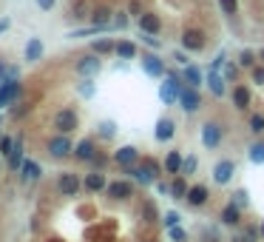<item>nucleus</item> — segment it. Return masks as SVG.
Segmentation results:
<instances>
[{
	"label": "nucleus",
	"mask_w": 264,
	"mask_h": 242,
	"mask_svg": "<svg viewBox=\"0 0 264 242\" xmlns=\"http://www.w3.org/2000/svg\"><path fill=\"white\" fill-rule=\"evenodd\" d=\"M182 86H185L182 75H176V71H168V75H165V83L159 86V100L165 103V106H176Z\"/></svg>",
	"instance_id": "nucleus-1"
},
{
	"label": "nucleus",
	"mask_w": 264,
	"mask_h": 242,
	"mask_svg": "<svg viewBox=\"0 0 264 242\" xmlns=\"http://www.w3.org/2000/svg\"><path fill=\"white\" fill-rule=\"evenodd\" d=\"M199 137H202V145L205 148H219L221 140H225V128H221L219 120H205L202 123V131H199Z\"/></svg>",
	"instance_id": "nucleus-2"
},
{
	"label": "nucleus",
	"mask_w": 264,
	"mask_h": 242,
	"mask_svg": "<svg viewBox=\"0 0 264 242\" xmlns=\"http://www.w3.org/2000/svg\"><path fill=\"white\" fill-rule=\"evenodd\" d=\"M179 108L185 114H196L202 108V91L193 86H182V91H179Z\"/></svg>",
	"instance_id": "nucleus-3"
},
{
	"label": "nucleus",
	"mask_w": 264,
	"mask_h": 242,
	"mask_svg": "<svg viewBox=\"0 0 264 242\" xmlns=\"http://www.w3.org/2000/svg\"><path fill=\"white\" fill-rule=\"evenodd\" d=\"M142 71H145L148 77H165L168 68H165V60H162L156 51H142Z\"/></svg>",
	"instance_id": "nucleus-4"
},
{
	"label": "nucleus",
	"mask_w": 264,
	"mask_h": 242,
	"mask_svg": "<svg viewBox=\"0 0 264 242\" xmlns=\"http://www.w3.org/2000/svg\"><path fill=\"white\" fill-rule=\"evenodd\" d=\"M210 174H213L216 185H230V182H233V177H236V162L230 160V157H225V160H219L213 165V171H210Z\"/></svg>",
	"instance_id": "nucleus-5"
},
{
	"label": "nucleus",
	"mask_w": 264,
	"mask_h": 242,
	"mask_svg": "<svg viewBox=\"0 0 264 242\" xmlns=\"http://www.w3.org/2000/svg\"><path fill=\"white\" fill-rule=\"evenodd\" d=\"M208 40H205V31L202 29H185L182 31V49L196 54V51H205Z\"/></svg>",
	"instance_id": "nucleus-6"
},
{
	"label": "nucleus",
	"mask_w": 264,
	"mask_h": 242,
	"mask_svg": "<svg viewBox=\"0 0 264 242\" xmlns=\"http://www.w3.org/2000/svg\"><path fill=\"white\" fill-rule=\"evenodd\" d=\"M77 125H80V117H77L74 108H63V111L54 114V128L60 131V134H71Z\"/></svg>",
	"instance_id": "nucleus-7"
},
{
	"label": "nucleus",
	"mask_w": 264,
	"mask_h": 242,
	"mask_svg": "<svg viewBox=\"0 0 264 242\" xmlns=\"http://www.w3.org/2000/svg\"><path fill=\"white\" fill-rule=\"evenodd\" d=\"M185 202L191 205V208H205V205L210 202V188L205 185V182H193V185L188 188V197H185Z\"/></svg>",
	"instance_id": "nucleus-8"
},
{
	"label": "nucleus",
	"mask_w": 264,
	"mask_h": 242,
	"mask_svg": "<svg viewBox=\"0 0 264 242\" xmlns=\"http://www.w3.org/2000/svg\"><path fill=\"white\" fill-rule=\"evenodd\" d=\"M49 154L57 157V160H66V157L74 154V145H71V140H68V134L51 137V140H49Z\"/></svg>",
	"instance_id": "nucleus-9"
},
{
	"label": "nucleus",
	"mask_w": 264,
	"mask_h": 242,
	"mask_svg": "<svg viewBox=\"0 0 264 242\" xmlns=\"http://www.w3.org/2000/svg\"><path fill=\"white\" fill-rule=\"evenodd\" d=\"M205 86L210 88V94H213L216 100L228 94V80H225V75H221V71H213V68L205 71Z\"/></svg>",
	"instance_id": "nucleus-10"
},
{
	"label": "nucleus",
	"mask_w": 264,
	"mask_h": 242,
	"mask_svg": "<svg viewBox=\"0 0 264 242\" xmlns=\"http://www.w3.org/2000/svg\"><path fill=\"white\" fill-rule=\"evenodd\" d=\"M99 71H103V60H99V54H94V51L77 60V75H83V77H97Z\"/></svg>",
	"instance_id": "nucleus-11"
},
{
	"label": "nucleus",
	"mask_w": 264,
	"mask_h": 242,
	"mask_svg": "<svg viewBox=\"0 0 264 242\" xmlns=\"http://www.w3.org/2000/svg\"><path fill=\"white\" fill-rule=\"evenodd\" d=\"M57 188L63 191V197H77L80 188H83V182H80V177L74 174V171H63L60 180H57Z\"/></svg>",
	"instance_id": "nucleus-12"
},
{
	"label": "nucleus",
	"mask_w": 264,
	"mask_h": 242,
	"mask_svg": "<svg viewBox=\"0 0 264 242\" xmlns=\"http://www.w3.org/2000/svg\"><path fill=\"white\" fill-rule=\"evenodd\" d=\"M136 23H139L142 34H159L162 31V17L156 12H142L139 17H136Z\"/></svg>",
	"instance_id": "nucleus-13"
},
{
	"label": "nucleus",
	"mask_w": 264,
	"mask_h": 242,
	"mask_svg": "<svg viewBox=\"0 0 264 242\" xmlns=\"http://www.w3.org/2000/svg\"><path fill=\"white\" fill-rule=\"evenodd\" d=\"M105 194H108L111 199H131L134 197V182L131 180H114V182H108Z\"/></svg>",
	"instance_id": "nucleus-14"
},
{
	"label": "nucleus",
	"mask_w": 264,
	"mask_h": 242,
	"mask_svg": "<svg viewBox=\"0 0 264 242\" xmlns=\"http://www.w3.org/2000/svg\"><path fill=\"white\" fill-rule=\"evenodd\" d=\"M125 174H128L134 182H139L142 188H151V185H156V177L151 174V171H148V168L142 165V162H136V165L125 168Z\"/></svg>",
	"instance_id": "nucleus-15"
},
{
	"label": "nucleus",
	"mask_w": 264,
	"mask_h": 242,
	"mask_svg": "<svg viewBox=\"0 0 264 242\" xmlns=\"http://www.w3.org/2000/svg\"><path fill=\"white\" fill-rule=\"evenodd\" d=\"M230 100H233L236 111H247V108L253 106V91L239 83V86H233V91H230Z\"/></svg>",
	"instance_id": "nucleus-16"
},
{
	"label": "nucleus",
	"mask_w": 264,
	"mask_h": 242,
	"mask_svg": "<svg viewBox=\"0 0 264 242\" xmlns=\"http://www.w3.org/2000/svg\"><path fill=\"white\" fill-rule=\"evenodd\" d=\"M154 137H156V143H171L173 137H176V123H173L171 117H162V120H156Z\"/></svg>",
	"instance_id": "nucleus-17"
},
{
	"label": "nucleus",
	"mask_w": 264,
	"mask_h": 242,
	"mask_svg": "<svg viewBox=\"0 0 264 242\" xmlns=\"http://www.w3.org/2000/svg\"><path fill=\"white\" fill-rule=\"evenodd\" d=\"M114 162H117L119 168H131L139 162V151L134 148V145H123V148L114 151Z\"/></svg>",
	"instance_id": "nucleus-18"
},
{
	"label": "nucleus",
	"mask_w": 264,
	"mask_h": 242,
	"mask_svg": "<svg viewBox=\"0 0 264 242\" xmlns=\"http://www.w3.org/2000/svg\"><path fill=\"white\" fill-rule=\"evenodd\" d=\"M219 222L225 225V228H236V225H241V208L233 202H228L225 208H221L219 214Z\"/></svg>",
	"instance_id": "nucleus-19"
},
{
	"label": "nucleus",
	"mask_w": 264,
	"mask_h": 242,
	"mask_svg": "<svg viewBox=\"0 0 264 242\" xmlns=\"http://www.w3.org/2000/svg\"><path fill=\"white\" fill-rule=\"evenodd\" d=\"M182 80H185V86H193V88H202L205 86V71L199 66H185L182 68Z\"/></svg>",
	"instance_id": "nucleus-20"
},
{
	"label": "nucleus",
	"mask_w": 264,
	"mask_h": 242,
	"mask_svg": "<svg viewBox=\"0 0 264 242\" xmlns=\"http://www.w3.org/2000/svg\"><path fill=\"white\" fill-rule=\"evenodd\" d=\"M182 160H185V154L179 148H173V151H168V157H165V174H171V177H179L182 174Z\"/></svg>",
	"instance_id": "nucleus-21"
},
{
	"label": "nucleus",
	"mask_w": 264,
	"mask_h": 242,
	"mask_svg": "<svg viewBox=\"0 0 264 242\" xmlns=\"http://www.w3.org/2000/svg\"><path fill=\"white\" fill-rule=\"evenodd\" d=\"M74 157L80 162H91L94 157H97V145H94V140H80V143L74 145Z\"/></svg>",
	"instance_id": "nucleus-22"
},
{
	"label": "nucleus",
	"mask_w": 264,
	"mask_h": 242,
	"mask_svg": "<svg viewBox=\"0 0 264 242\" xmlns=\"http://www.w3.org/2000/svg\"><path fill=\"white\" fill-rule=\"evenodd\" d=\"M20 94V83L17 80H6V83H0V108H6L9 103H12L14 97Z\"/></svg>",
	"instance_id": "nucleus-23"
},
{
	"label": "nucleus",
	"mask_w": 264,
	"mask_h": 242,
	"mask_svg": "<svg viewBox=\"0 0 264 242\" xmlns=\"http://www.w3.org/2000/svg\"><path fill=\"white\" fill-rule=\"evenodd\" d=\"M83 185H86V191L97 194V191H105V188H108V180H105L103 171H94V174L86 177V182H83Z\"/></svg>",
	"instance_id": "nucleus-24"
},
{
	"label": "nucleus",
	"mask_w": 264,
	"mask_h": 242,
	"mask_svg": "<svg viewBox=\"0 0 264 242\" xmlns=\"http://www.w3.org/2000/svg\"><path fill=\"white\" fill-rule=\"evenodd\" d=\"M91 23H94V26H105V29H111V26H114V14H111V9H108V6H99V9H94V14H91Z\"/></svg>",
	"instance_id": "nucleus-25"
},
{
	"label": "nucleus",
	"mask_w": 264,
	"mask_h": 242,
	"mask_svg": "<svg viewBox=\"0 0 264 242\" xmlns=\"http://www.w3.org/2000/svg\"><path fill=\"white\" fill-rule=\"evenodd\" d=\"M114 54H117L119 60H134V57L139 54V49H136V43H131V40H119Z\"/></svg>",
	"instance_id": "nucleus-26"
},
{
	"label": "nucleus",
	"mask_w": 264,
	"mask_h": 242,
	"mask_svg": "<svg viewBox=\"0 0 264 242\" xmlns=\"http://www.w3.org/2000/svg\"><path fill=\"white\" fill-rule=\"evenodd\" d=\"M247 160L253 165H264V140H256V143L247 145Z\"/></svg>",
	"instance_id": "nucleus-27"
},
{
	"label": "nucleus",
	"mask_w": 264,
	"mask_h": 242,
	"mask_svg": "<svg viewBox=\"0 0 264 242\" xmlns=\"http://www.w3.org/2000/svg\"><path fill=\"white\" fill-rule=\"evenodd\" d=\"M43 57V40L40 38H31L29 43H26V60L29 63H37Z\"/></svg>",
	"instance_id": "nucleus-28"
},
{
	"label": "nucleus",
	"mask_w": 264,
	"mask_h": 242,
	"mask_svg": "<svg viewBox=\"0 0 264 242\" xmlns=\"http://www.w3.org/2000/svg\"><path fill=\"white\" fill-rule=\"evenodd\" d=\"M188 188H191V185H188V180H185L182 174L173 177V182H171V197H173V199H185V197H188Z\"/></svg>",
	"instance_id": "nucleus-29"
},
{
	"label": "nucleus",
	"mask_w": 264,
	"mask_h": 242,
	"mask_svg": "<svg viewBox=\"0 0 264 242\" xmlns=\"http://www.w3.org/2000/svg\"><path fill=\"white\" fill-rule=\"evenodd\" d=\"M261 239V228H256V225H247L241 234H236L230 242H258Z\"/></svg>",
	"instance_id": "nucleus-30"
},
{
	"label": "nucleus",
	"mask_w": 264,
	"mask_h": 242,
	"mask_svg": "<svg viewBox=\"0 0 264 242\" xmlns=\"http://www.w3.org/2000/svg\"><path fill=\"white\" fill-rule=\"evenodd\" d=\"M20 174H23V180H37V177L43 174V168L37 165L34 160H26L23 168H20Z\"/></svg>",
	"instance_id": "nucleus-31"
},
{
	"label": "nucleus",
	"mask_w": 264,
	"mask_h": 242,
	"mask_svg": "<svg viewBox=\"0 0 264 242\" xmlns=\"http://www.w3.org/2000/svg\"><path fill=\"white\" fill-rule=\"evenodd\" d=\"M91 51L94 54H111V51H117V43H114V40H94L91 43Z\"/></svg>",
	"instance_id": "nucleus-32"
},
{
	"label": "nucleus",
	"mask_w": 264,
	"mask_h": 242,
	"mask_svg": "<svg viewBox=\"0 0 264 242\" xmlns=\"http://www.w3.org/2000/svg\"><path fill=\"white\" fill-rule=\"evenodd\" d=\"M221 75H225V80H228V83H236V80H239V75H241V66H239V63H233V60H228V63H225V68H221Z\"/></svg>",
	"instance_id": "nucleus-33"
},
{
	"label": "nucleus",
	"mask_w": 264,
	"mask_h": 242,
	"mask_svg": "<svg viewBox=\"0 0 264 242\" xmlns=\"http://www.w3.org/2000/svg\"><path fill=\"white\" fill-rule=\"evenodd\" d=\"M247 128H250V134H264V114H250V120H247Z\"/></svg>",
	"instance_id": "nucleus-34"
},
{
	"label": "nucleus",
	"mask_w": 264,
	"mask_h": 242,
	"mask_svg": "<svg viewBox=\"0 0 264 242\" xmlns=\"http://www.w3.org/2000/svg\"><path fill=\"white\" fill-rule=\"evenodd\" d=\"M196 171H199V157H196V154H188V157L182 160V177H185V174L191 177V174H196Z\"/></svg>",
	"instance_id": "nucleus-35"
},
{
	"label": "nucleus",
	"mask_w": 264,
	"mask_h": 242,
	"mask_svg": "<svg viewBox=\"0 0 264 242\" xmlns=\"http://www.w3.org/2000/svg\"><path fill=\"white\" fill-rule=\"evenodd\" d=\"M256 57H258V51L245 49V51L239 54V66H241V68H253V66H256Z\"/></svg>",
	"instance_id": "nucleus-36"
},
{
	"label": "nucleus",
	"mask_w": 264,
	"mask_h": 242,
	"mask_svg": "<svg viewBox=\"0 0 264 242\" xmlns=\"http://www.w3.org/2000/svg\"><path fill=\"white\" fill-rule=\"evenodd\" d=\"M230 202H233V205H239L241 211H245L247 205H250V194H247L245 188H236V191H233V199H230Z\"/></svg>",
	"instance_id": "nucleus-37"
},
{
	"label": "nucleus",
	"mask_w": 264,
	"mask_h": 242,
	"mask_svg": "<svg viewBox=\"0 0 264 242\" xmlns=\"http://www.w3.org/2000/svg\"><path fill=\"white\" fill-rule=\"evenodd\" d=\"M139 38H142V43H145L151 51H159V49H162V40H159V34H142V31H139Z\"/></svg>",
	"instance_id": "nucleus-38"
},
{
	"label": "nucleus",
	"mask_w": 264,
	"mask_h": 242,
	"mask_svg": "<svg viewBox=\"0 0 264 242\" xmlns=\"http://www.w3.org/2000/svg\"><path fill=\"white\" fill-rule=\"evenodd\" d=\"M219 9H221V14L233 17V14L239 12V0H219Z\"/></svg>",
	"instance_id": "nucleus-39"
},
{
	"label": "nucleus",
	"mask_w": 264,
	"mask_h": 242,
	"mask_svg": "<svg viewBox=\"0 0 264 242\" xmlns=\"http://www.w3.org/2000/svg\"><path fill=\"white\" fill-rule=\"evenodd\" d=\"M250 80L256 83V86H264V63H256V66L250 68Z\"/></svg>",
	"instance_id": "nucleus-40"
},
{
	"label": "nucleus",
	"mask_w": 264,
	"mask_h": 242,
	"mask_svg": "<svg viewBox=\"0 0 264 242\" xmlns=\"http://www.w3.org/2000/svg\"><path fill=\"white\" fill-rule=\"evenodd\" d=\"M179 222H182L179 211H165V217H162V225H165V228H176Z\"/></svg>",
	"instance_id": "nucleus-41"
},
{
	"label": "nucleus",
	"mask_w": 264,
	"mask_h": 242,
	"mask_svg": "<svg viewBox=\"0 0 264 242\" xmlns=\"http://www.w3.org/2000/svg\"><path fill=\"white\" fill-rule=\"evenodd\" d=\"M168 239H171V242H188V231L179 228V225H176V228H168Z\"/></svg>",
	"instance_id": "nucleus-42"
},
{
	"label": "nucleus",
	"mask_w": 264,
	"mask_h": 242,
	"mask_svg": "<svg viewBox=\"0 0 264 242\" xmlns=\"http://www.w3.org/2000/svg\"><path fill=\"white\" fill-rule=\"evenodd\" d=\"M114 134H117V125L111 123V120H105V123H99V137H103V140H111Z\"/></svg>",
	"instance_id": "nucleus-43"
},
{
	"label": "nucleus",
	"mask_w": 264,
	"mask_h": 242,
	"mask_svg": "<svg viewBox=\"0 0 264 242\" xmlns=\"http://www.w3.org/2000/svg\"><path fill=\"white\" fill-rule=\"evenodd\" d=\"M159 214H156V205L154 202H145V222H156Z\"/></svg>",
	"instance_id": "nucleus-44"
},
{
	"label": "nucleus",
	"mask_w": 264,
	"mask_h": 242,
	"mask_svg": "<svg viewBox=\"0 0 264 242\" xmlns=\"http://www.w3.org/2000/svg\"><path fill=\"white\" fill-rule=\"evenodd\" d=\"M12 151H14V140H12V137H3V140H0V154H12Z\"/></svg>",
	"instance_id": "nucleus-45"
},
{
	"label": "nucleus",
	"mask_w": 264,
	"mask_h": 242,
	"mask_svg": "<svg viewBox=\"0 0 264 242\" xmlns=\"http://www.w3.org/2000/svg\"><path fill=\"white\" fill-rule=\"evenodd\" d=\"M188 54H191V51H185V49H179V51H173V60L179 63V66H191V60H188Z\"/></svg>",
	"instance_id": "nucleus-46"
},
{
	"label": "nucleus",
	"mask_w": 264,
	"mask_h": 242,
	"mask_svg": "<svg viewBox=\"0 0 264 242\" xmlns=\"http://www.w3.org/2000/svg\"><path fill=\"white\" fill-rule=\"evenodd\" d=\"M225 63H228V54H225V51H219V54H216V60L210 63V68H213V71H219V68H225Z\"/></svg>",
	"instance_id": "nucleus-47"
},
{
	"label": "nucleus",
	"mask_w": 264,
	"mask_h": 242,
	"mask_svg": "<svg viewBox=\"0 0 264 242\" xmlns=\"http://www.w3.org/2000/svg\"><path fill=\"white\" fill-rule=\"evenodd\" d=\"M80 94H83V97H94V83H91V77H86V83L80 86Z\"/></svg>",
	"instance_id": "nucleus-48"
},
{
	"label": "nucleus",
	"mask_w": 264,
	"mask_h": 242,
	"mask_svg": "<svg viewBox=\"0 0 264 242\" xmlns=\"http://www.w3.org/2000/svg\"><path fill=\"white\" fill-rule=\"evenodd\" d=\"M128 14H134V17H139V14H142V3H139V0H131Z\"/></svg>",
	"instance_id": "nucleus-49"
},
{
	"label": "nucleus",
	"mask_w": 264,
	"mask_h": 242,
	"mask_svg": "<svg viewBox=\"0 0 264 242\" xmlns=\"http://www.w3.org/2000/svg\"><path fill=\"white\" fill-rule=\"evenodd\" d=\"M114 26H117V29H125V26H128V14L119 12L117 17H114Z\"/></svg>",
	"instance_id": "nucleus-50"
},
{
	"label": "nucleus",
	"mask_w": 264,
	"mask_h": 242,
	"mask_svg": "<svg viewBox=\"0 0 264 242\" xmlns=\"http://www.w3.org/2000/svg\"><path fill=\"white\" fill-rule=\"evenodd\" d=\"M54 3H57V0H37V6L43 9V12H51V9H54Z\"/></svg>",
	"instance_id": "nucleus-51"
},
{
	"label": "nucleus",
	"mask_w": 264,
	"mask_h": 242,
	"mask_svg": "<svg viewBox=\"0 0 264 242\" xmlns=\"http://www.w3.org/2000/svg\"><path fill=\"white\" fill-rule=\"evenodd\" d=\"M156 191H159V194H171V182H165V180H156Z\"/></svg>",
	"instance_id": "nucleus-52"
},
{
	"label": "nucleus",
	"mask_w": 264,
	"mask_h": 242,
	"mask_svg": "<svg viewBox=\"0 0 264 242\" xmlns=\"http://www.w3.org/2000/svg\"><path fill=\"white\" fill-rule=\"evenodd\" d=\"M6 71H9V66H6V63H0V83L6 80Z\"/></svg>",
	"instance_id": "nucleus-53"
},
{
	"label": "nucleus",
	"mask_w": 264,
	"mask_h": 242,
	"mask_svg": "<svg viewBox=\"0 0 264 242\" xmlns=\"http://www.w3.org/2000/svg\"><path fill=\"white\" fill-rule=\"evenodd\" d=\"M9 29V20H0V31H6Z\"/></svg>",
	"instance_id": "nucleus-54"
},
{
	"label": "nucleus",
	"mask_w": 264,
	"mask_h": 242,
	"mask_svg": "<svg viewBox=\"0 0 264 242\" xmlns=\"http://www.w3.org/2000/svg\"><path fill=\"white\" fill-rule=\"evenodd\" d=\"M258 60H261V63H264V49H258Z\"/></svg>",
	"instance_id": "nucleus-55"
},
{
	"label": "nucleus",
	"mask_w": 264,
	"mask_h": 242,
	"mask_svg": "<svg viewBox=\"0 0 264 242\" xmlns=\"http://www.w3.org/2000/svg\"><path fill=\"white\" fill-rule=\"evenodd\" d=\"M261 236H264V219H261Z\"/></svg>",
	"instance_id": "nucleus-56"
},
{
	"label": "nucleus",
	"mask_w": 264,
	"mask_h": 242,
	"mask_svg": "<svg viewBox=\"0 0 264 242\" xmlns=\"http://www.w3.org/2000/svg\"><path fill=\"white\" fill-rule=\"evenodd\" d=\"M0 140H3V137H0Z\"/></svg>",
	"instance_id": "nucleus-57"
}]
</instances>
